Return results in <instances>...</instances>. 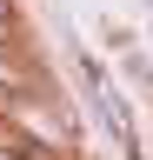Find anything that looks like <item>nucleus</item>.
Here are the masks:
<instances>
[{
	"mask_svg": "<svg viewBox=\"0 0 153 160\" xmlns=\"http://www.w3.org/2000/svg\"><path fill=\"white\" fill-rule=\"evenodd\" d=\"M127 80H140V87L153 93V60H146V53H127Z\"/></svg>",
	"mask_w": 153,
	"mask_h": 160,
	"instance_id": "obj_1",
	"label": "nucleus"
},
{
	"mask_svg": "<svg viewBox=\"0 0 153 160\" xmlns=\"http://www.w3.org/2000/svg\"><path fill=\"white\" fill-rule=\"evenodd\" d=\"M146 7H153V0H146Z\"/></svg>",
	"mask_w": 153,
	"mask_h": 160,
	"instance_id": "obj_4",
	"label": "nucleus"
},
{
	"mask_svg": "<svg viewBox=\"0 0 153 160\" xmlns=\"http://www.w3.org/2000/svg\"><path fill=\"white\" fill-rule=\"evenodd\" d=\"M100 33H107V47H120V53H127V47H133V33H127V27H120V20H107V27H100Z\"/></svg>",
	"mask_w": 153,
	"mask_h": 160,
	"instance_id": "obj_2",
	"label": "nucleus"
},
{
	"mask_svg": "<svg viewBox=\"0 0 153 160\" xmlns=\"http://www.w3.org/2000/svg\"><path fill=\"white\" fill-rule=\"evenodd\" d=\"M0 13H13V0H0Z\"/></svg>",
	"mask_w": 153,
	"mask_h": 160,
	"instance_id": "obj_3",
	"label": "nucleus"
}]
</instances>
